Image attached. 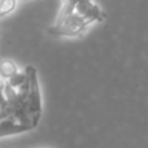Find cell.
Returning a JSON list of instances; mask_svg holds the SVG:
<instances>
[{"label":"cell","mask_w":148,"mask_h":148,"mask_svg":"<svg viewBox=\"0 0 148 148\" xmlns=\"http://www.w3.org/2000/svg\"><path fill=\"white\" fill-rule=\"evenodd\" d=\"M30 130H33V127L22 125L12 117H4L0 120V138L9 135H17V134H22Z\"/></svg>","instance_id":"obj_3"},{"label":"cell","mask_w":148,"mask_h":148,"mask_svg":"<svg viewBox=\"0 0 148 148\" xmlns=\"http://www.w3.org/2000/svg\"><path fill=\"white\" fill-rule=\"evenodd\" d=\"M91 23V21L86 20L81 14L74 12L64 20L56 21L51 27H48V34L57 38H77L82 35Z\"/></svg>","instance_id":"obj_2"},{"label":"cell","mask_w":148,"mask_h":148,"mask_svg":"<svg viewBox=\"0 0 148 148\" xmlns=\"http://www.w3.org/2000/svg\"><path fill=\"white\" fill-rule=\"evenodd\" d=\"M18 0H0V18L10 14L17 7Z\"/></svg>","instance_id":"obj_5"},{"label":"cell","mask_w":148,"mask_h":148,"mask_svg":"<svg viewBox=\"0 0 148 148\" xmlns=\"http://www.w3.org/2000/svg\"><path fill=\"white\" fill-rule=\"evenodd\" d=\"M25 72L29 77V88L25 94L26 100V108L33 120L35 127L38 126L39 121L43 112V103H42V92H40V84H39L38 78V70L33 65H27L25 68Z\"/></svg>","instance_id":"obj_1"},{"label":"cell","mask_w":148,"mask_h":148,"mask_svg":"<svg viewBox=\"0 0 148 148\" xmlns=\"http://www.w3.org/2000/svg\"><path fill=\"white\" fill-rule=\"evenodd\" d=\"M0 103L3 104V108L7 104V100H5V96H4V84L1 83V78H0Z\"/></svg>","instance_id":"obj_6"},{"label":"cell","mask_w":148,"mask_h":148,"mask_svg":"<svg viewBox=\"0 0 148 148\" xmlns=\"http://www.w3.org/2000/svg\"><path fill=\"white\" fill-rule=\"evenodd\" d=\"M18 73V68L14 61L9 59H0V78L5 82Z\"/></svg>","instance_id":"obj_4"}]
</instances>
